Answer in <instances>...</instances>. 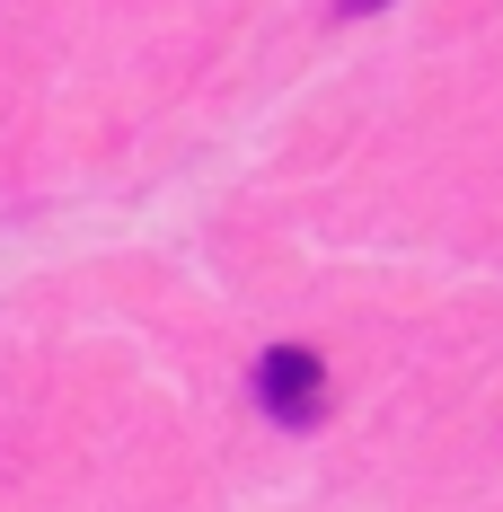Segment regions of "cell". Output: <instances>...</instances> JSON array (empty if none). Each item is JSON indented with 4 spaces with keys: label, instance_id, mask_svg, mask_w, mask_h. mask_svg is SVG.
Instances as JSON below:
<instances>
[{
    "label": "cell",
    "instance_id": "cell-1",
    "mask_svg": "<svg viewBox=\"0 0 503 512\" xmlns=\"http://www.w3.org/2000/svg\"><path fill=\"white\" fill-rule=\"evenodd\" d=\"M256 398L274 424H318L327 407V362L309 354V345H274V354L256 362Z\"/></svg>",
    "mask_w": 503,
    "mask_h": 512
},
{
    "label": "cell",
    "instance_id": "cell-2",
    "mask_svg": "<svg viewBox=\"0 0 503 512\" xmlns=\"http://www.w3.org/2000/svg\"><path fill=\"white\" fill-rule=\"evenodd\" d=\"M345 9H353V18H362V9H380V0H345Z\"/></svg>",
    "mask_w": 503,
    "mask_h": 512
}]
</instances>
